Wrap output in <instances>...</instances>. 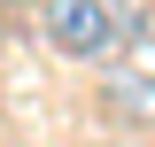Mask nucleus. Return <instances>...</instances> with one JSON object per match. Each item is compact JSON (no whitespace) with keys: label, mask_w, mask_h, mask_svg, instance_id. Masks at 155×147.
<instances>
[{"label":"nucleus","mask_w":155,"mask_h":147,"mask_svg":"<svg viewBox=\"0 0 155 147\" xmlns=\"http://www.w3.org/2000/svg\"><path fill=\"white\" fill-rule=\"evenodd\" d=\"M39 23H47V47L70 62H116L124 54V23H116L109 0H39Z\"/></svg>","instance_id":"nucleus-1"},{"label":"nucleus","mask_w":155,"mask_h":147,"mask_svg":"<svg viewBox=\"0 0 155 147\" xmlns=\"http://www.w3.org/2000/svg\"><path fill=\"white\" fill-rule=\"evenodd\" d=\"M116 101L132 116H155V39H140L132 54H116Z\"/></svg>","instance_id":"nucleus-2"}]
</instances>
